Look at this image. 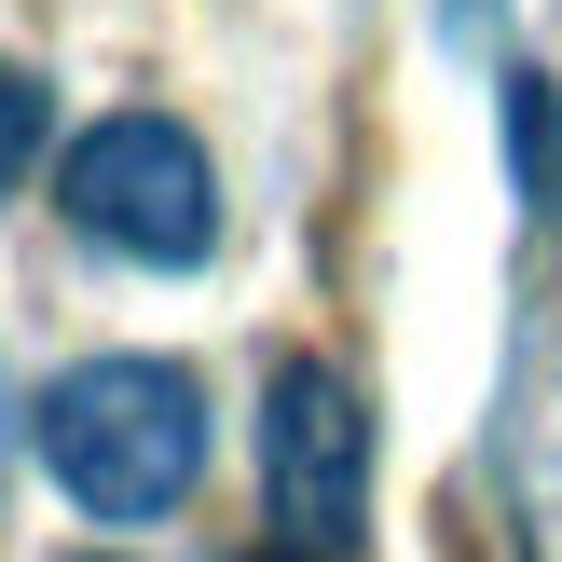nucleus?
Listing matches in <instances>:
<instances>
[{
    "label": "nucleus",
    "instance_id": "nucleus-1",
    "mask_svg": "<svg viewBox=\"0 0 562 562\" xmlns=\"http://www.w3.org/2000/svg\"><path fill=\"white\" fill-rule=\"evenodd\" d=\"M27 439H42L55 494L82 521H165L192 494V467H206V398L165 357H82V371L42 384Z\"/></svg>",
    "mask_w": 562,
    "mask_h": 562
},
{
    "label": "nucleus",
    "instance_id": "nucleus-2",
    "mask_svg": "<svg viewBox=\"0 0 562 562\" xmlns=\"http://www.w3.org/2000/svg\"><path fill=\"white\" fill-rule=\"evenodd\" d=\"M55 206H69L82 247H110V261H137V274H206L220 165H206V137L165 124V110H110V124H82L69 151H55Z\"/></svg>",
    "mask_w": 562,
    "mask_h": 562
},
{
    "label": "nucleus",
    "instance_id": "nucleus-3",
    "mask_svg": "<svg viewBox=\"0 0 562 562\" xmlns=\"http://www.w3.org/2000/svg\"><path fill=\"white\" fill-rule=\"evenodd\" d=\"M261 508L289 562H357L371 536V412L329 357H289L261 384Z\"/></svg>",
    "mask_w": 562,
    "mask_h": 562
},
{
    "label": "nucleus",
    "instance_id": "nucleus-4",
    "mask_svg": "<svg viewBox=\"0 0 562 562\" xmlns=\"http://www.w3.org/2000/svg\"><path fill=\"white\" fill-rule=\"evenodd\" d=\"M42 137H55L42 82H27V69H0V206H14V179H27V165H42Z\"/></svg>",
    "mask_w": 562,
    "mask_h": 562
}]
</instances>
